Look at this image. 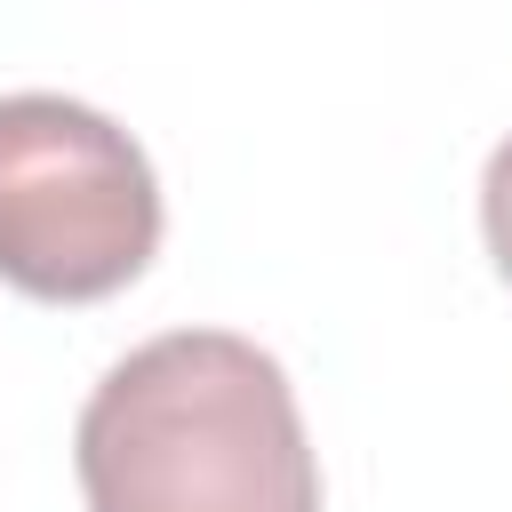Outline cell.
<instances>
[{
	"mask_svg": "<svg viewBox=\"0 0 512 512\" xmlns=\"http://www.w3.org/2000/svg\"><path fill=\"white\" fill-rule=\"evenodd\" d=\"M88 512H320L280 360L232 328H168L104 368L72 432Z\"/></svg>",
	"mask_w": 512,
	"mask_h": 512,
	"instance_id": "1",
	"label": "cell"
},
{
	"mask_svg": "<svg viewBox=\"0 0 512 512\" xmlns=\"http://www.w3.org/2000/svg\"><path fill=\"white\" fill-rule=\"evenodd\" d=\"M160 248L144 144L72 96H0V280L40 304H104Z\"/></svg>",
	"mask_w": 512,
	"mask_h": 512,
	"instance_id": "2",
	"label": "cell"
},
{
	"mask_svg": "<svg viewBox=\"0 0 512 512\" xmlns=\"http://www.w3.org/2000/svg\"><path fill=\"white\" fill-rule=\"evenodd\" d=\"M480 232H488L496 272L512 280V136L488 152V176H480Z\"/></svg>",
	"mask_w": 512,
	"mask_h": 512,
	"instance_id": "3",
	"label": "cell"
}]
</instances>
